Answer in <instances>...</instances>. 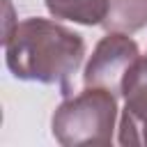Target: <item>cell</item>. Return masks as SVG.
<instances>
[{"mask_svg": "<svg viewBox=\"0 0 147 147\" xmlns=\"http://www.w3.org/2000/svg\"><path fill=\"white\" fill-rule=\"evenodd\" d=\"M5 62L18 80L64 85L85 57L78 32L57 21L30 16L5 30Z\"/></svg>", "mask_w": 147, "mask_h": 147, "instance_id": "6da1fadb", "label": "cell"}, {"mask_svg": "<svg viewBox=\"0 0 147 147\" xmlns=\"http://www.w3.org/2000/svg\"><path fill=\"white\" fill-rule=\"evenodd\" d=\"M117 119V94L103 87H85L64 99L53 117V138L64 147L110 145Z\"/></svg>", "mask_w": 147, "mask_h": 147, "instance_id": "7a4b0ae2", "label": "cell"}, {"mask_svg": "<svg viewBox=\"0 0 147 147\" xmlns=\"http://www.w3.org/2000/svg\"><path fill=\"white\" fill-rule=\"evenodd\" d=\"M140 60L138 44L126 32L108 30L106 37H101L85 64L83 83L85 87H103L113 94L122 96L124 83L133 67Z\"/></svg>", "mask_w": 147, "mask_h": 147, "instance_id": "3957f363", "label": "cell"}, {"mask_svg": "<svg viewBox=\"0 0 147 147\" xmlns=\"http://www.w3.org/2000/svg\"><path fill=\"white\" fill-rule=\"evenodd\" d=\"M124 110L119 117V145L147 147V57L140 55L138 64L129 74L124 90Z\"/></svg>", "mask_w": 147, "mask_h": 147, "instance_id": "277c9868", "label": "cell"}, {"mask_svg": "<svg viewBox=\"0 0 147 147\" xmlns=\"http://www.w3.org/2000/svg\"><path fill=\"white\" fill-rule=\"evenodd\" d=\"M51 16L80 23V25H101L110 0H44Z\"/></svg>", "mask_w": 147, "mask_h": 147, "instance_id": "5b68a950", "label": "cell"}, {"mask_svg": "<svg viewBox=\"0 0 147 147\" xmlns=\"http://www.w3.org/2000/svg\"><path fill=\"white\" fill-rule=\"evenodd\" d=\"M106 30L136 32L147 25V0H110L108 14L101 23Z\"/></svg>", "mask_w": 147, "mask_h": 147, "instance_id": "8992f818", "label": "cell"}, {"mask_svg": "<svg viewBox=\"0 0 147 147\" xmlns=\"http://www.w3.org/2000/svg\"><path fill=\"white\" fill-rule=\"evenodd\" d=\"M145 57H147V55H145Z\"/></svg>", "mask_w": 147, "mask_h": 147, "instance_id": "52a82bcc", "label": "cell"}]
</instances>
